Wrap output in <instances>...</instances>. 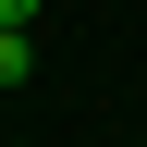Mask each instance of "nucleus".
<instances>
[{"instance_id":"1","label":"nucleus","mask_w":147,"mask_h":147,"mask_svg":"<svg viewBox=\"0 0 147 147\" xmlns=\"http://www.w3.org/2000/svg\"><path fill=\"white\" fill-rule=\"evenodd\" d=\"M25 74H37V37H25V25H0V86H25Z\"/></svg>"},{"instance_id":"2","label":"nucleus","mask_w":147,"mask_h":147,"mask_svg":"<svg viewBox=\"0 0 147 147\" xmlns=\"http://www.w3.org/2000/svg\"><path fill=\"white\" fill-rule=\"evenodd\" d=\"M0 25H37V0H0Z\"/></svg>"}]
</instances>
